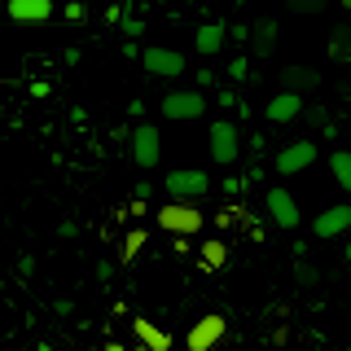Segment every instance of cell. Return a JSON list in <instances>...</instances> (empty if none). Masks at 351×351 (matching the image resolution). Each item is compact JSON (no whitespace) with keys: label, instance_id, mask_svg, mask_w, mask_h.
<instances>
[{"label":"cell","instance_id":"6da1fadb","mask_svg":"<svg viewBox=\"0 0 351 351\" xmlns=\"http://www.w3.org/2000/svg\"><path fill=\"white\" fill-rule=\"evenodd\" d=\"M162 189H167L171 202H202L206 193H211V176H206L202 167H176L162 176Z\"/></svg>","mask_w":351,"mask_h":351},{"label":"cell","instance_id":"7a4b0ae2","mask_svg":"<svg viewBox=\"0 0 351 351\" xmlns=\"http://www.w3.org/2000/svg\"><path fill=\"white\" fill-rule=\"evenodd\" d=\"M154 219H158V228L171 233V237H193V233H202V224H206V215L197 211L193 202H167V206L154 211Z\"/></svg>","mask_w":351,"mask_h":351},{"label":"cell","instance_id":"3957f363","mask_svg":"<svg viewBox=\"0 0 351 351\" xmlns=\"http://www.w3.org/2000/svg\"><path fill=\"white\" fill-rule=\"evenodd\" d=\"M206 93H197V88H176V93H167L158 101L162 110V119H171V123H193V119H202L206 114Z\"/></svg>","mask_w":351,"mask_h":351},{"label":"cell","instance_id":"277c9868","mask_svg":"<svg viewBox=\"0 0 351 351\" xmlns=\"http://www.w3.org/2000/svg\"><path fill=\"white\" fill-rule=\"evenodd\" d=\"M224 334H228V316L206 312V316H197V321L189 325V334H184V351H215L219 343H224Z\"/></svg>","mask_w":351,"mask_h":351},{"label":"cell","instance_id":"5b68a950","mask_svg":"<svg viewBox=\"0 0 351 351\" xmlns=\"http://www.w3.org/2000/svg\"><path fill=\"white\" fill-rule=\"evenodd\" d=\"M206 145H211V162H219V167H233L237 154H241V132H237V123H233V119H215Z\"/></svg>","mask_w":351,"mask_h":351},{"label":"cell","instance_id":"8992f818","mask_svg":"<svg viewBox=\"0 0 351 351\" xmlns=\"http://www.w3.org/2000/svg\"><path fill=\"white\" fill-rule=\"evenodd\" d=\"M263 211H268V219H272L277 228H285V233H294V228L303 224L299 202H294V193L285 189V184H272V189L263 193Z\"/></svg>","mask_w":351,"mask_h":351},{"label":"cell","instance_id":"52a82bcc","mask_svg":"<svg viewBox=\"0 0 351 351\" xmlns=\"http://www.w3.org/2000/svg\"><path fill=\"white\" fill-rule=\"evenodd\" d=\"M316 158H321L316 141H290V145L277 149L272 167H277V176H303L307 167H316Z\"/></svg>","mask_w":351,"mask_h":351},{"label":"cell","instance_id":"ba28073f","mask_svg":"<svg viewBox=\"0 0 351 351\" xmlns=\"http://www.w3.org/2000/svg\"><path fill=\"white\" fill-rule=\"evenodd\" d=\"M141 66H145L149 75H158V80H180L189 66H184V53L180 49H167V44H149L145 58H141Z\"/></svg>","mask_w":351,"mask_h":351},{"label":"cell","instance_id":"9c48e42d","mask_svg":"<svg viewBox=\"0 0 351 351\" xmlns=\"http://www.w3.org/2000/svg\"><path fill=\"white\" fill-rule=\"evenodd\" d=\"M132 158H136L141 171L158 167V158H162V136H158V128H154V123H136V128H132Z\"/></svg>","mask_w":351,"mask_h":351},{"label":"cell","instance_id":"30bf717a","mask_svg":"<svg viewBox=\"0 0 351 351\" xmlns=\"http://www.w3.org/2000/svg\"><path fill=\"white\" fill-rule=\"evenodd\" d=\"M347 233H351V206L347 202L325 206V211L312 219V237L316 241H334V237H347Z\"/></svg>","mask_w":351,"mask_h":351},{"label":"cell","instance_id":"8fae6325","mask_svg":"<svg viewBox=\"0 0 351 351\" xmlns=\"http://www.w3.org/2000/svg\"><path fill=\"white\" fill-rule=\"evenodd\" d=\"M132 334H136L141 351H171V334L162 325H154L149 316H132Z\"/></svg>","mask_w":351,"mask_h":351},{"label":"cell","instance_id":"7c38bea8","mask_svg":"<svg viewBox=\"0 0 351 351\" xmlns=\"http://www.w3.org/2000/svg\"><path fill=\"white\" fill-rule=\"evenodd\" d=\"M303 110H307L303 97H294V93H277V97L268 101V110H263V119H268V123H294V119H303Z\"/></svg>","mask_w":351,"mask_h":351},{"label":"cell","instance_id":"4fadbf2b","mask_svg":"<svg viewBox=\"0 0 351 351\" xmlns=\"http://www.w3.org/2000/svg\"><path fill=\"white\" fill-rule=\"evenodd\" d=\"M316 88H321V71H312V66H285L281 71V93L303 97V93H316Z\"/></svg>","mask_w":351,"mask_h":351},{"label":"cell","instance_id":"5bb4252c","mask_svg":"<svg viewBox=\"0 0 351 351\" xmlns=\"http://www.w3.org/2000/svg\"><path fill=\"white\" fill-rule=\"evenodd\" d=\"M224 40H228V22H202L197 36H193V49L202 53V58H219Z\"/></svg>","mask_w":351,"mask_h":351},{"label":"cell","instance_id":"9a60e30c","mask_svg":"<svg viewBox=\"0 0 351 351\" xmlns=\"http://www.w3.org/2000/svg\"><path fill=\"white\" fill-rule=\"evenodd\" d=\"M58 14L53 0H9V18L14 22H49Z\"/></svg>","mask_w":351,"mask_h":351},{"label":"cell","instance_id":"2e32d148","mask_svg":"<svg viewBox=\"0 0 351 351\" xmlns=\"http://www.w3.org/2000/svg\"><path fill=\"white\" fill-rule=\"evenodd\" d=\"M250 53H255V58H272V53H277V18H255Z\"/></svg>","mask_w":351,"mask_h":351},{"label":"cell","instance_id":"e0dca14e","mask_svg":"<svg viewBox=\"0 0 351 351\" xmlns=\"http://www.w3.org/2000/svg\"><path fill=\"white\" fill-rule=\"evenodd\" d=\"M197 255H202V268L206 272H219L228 263V241L224 237H211V241H202V246H197Z\"/></svg>","mask_w":351,"mask_h":351},{"label":"cell","instance_id":"ac0fdd59","mask_svg":"<svg viewBox=\"0 0 351 351\" xmlns=\"http://www.w3.org/2000/svg\"><path fill=\"white\" fill-rule=\"evenodd\" d=\"M329 171H334L338 189L351 193V149H334V154H329Z\"/></svg>","mask_w":351,"mask_h":351},{"label":"cell","instance_id":"d6986e66","mask_svg":"<svg viewBox=\"0 0 351 351\" xmlns=\"http://www.w3.org/2000/svg\"><path fill=\"white\" fill-rule=\"evenodd\" d=\"M149 246V237H145V228H128V237H123V246H119V263H132L141 255V250Z\"/></svg>","mask_w":351,"mask_h":351},{"label":"cell","instance_id":"ffe728a7","mask_svg":"<svg viewBox=\"0 0 351 351\" xmlns=\"http://www.w3.org/2000/svg\"><path fill=\"white\" fill-rule=\"evenodd\" d=\"M329 53H334V58H351V27H343V22H338L334 27V40H329Z\"/></svg>","mask_w":351,"mask_h":351},{"label":"cell","instance_id":"44dd1931","mask_svg":"<svg viewBox=\"0 0 351 351\" xmlns=\"http://www.w3.org/2000/svg\"><path fill=\"white\" fill-rule=\"evenodd\" d=\"M294 277H299V285H316V281H321V272H316L307 259H294Z\"/></svg>","mask_w":351,"mask_h":351},{"label":"cell","instance_id":"7402d4cb","mask_svg":"<svg viewBox=\"0 0 351 351\" xmlns=\"http://www.w3.org/2000/svg\"><path fill=\"white\" fill-rule=\"evenodd\" d=\"M303 123H312V128H321V132H325V128H329L325 106H307V110H303Z\"/></svg>","mask_w":351,"mask_h":351},{"label":"cell","instance_id":"603a6c76","mask_svg":"<svg viewBox=\"0 0 351 351\" xmlns=\"http://www.w3.org/2000/svg\"><path fill=\"white\" fill-rule=\"evenodd\" d=\"M228 80H233V84H246V80H250L246 58H233V62H228Z\"/></svg>","mask_w":351,"mask_h":351},{"label":"cell","instance_id":"cb8c5ba5","mask_svg":"<svg viewBox=\"0 0 351 351\" xmlns=\"http://www.w3.org/2000/svg\"><path fill=\"white\" fill-rule=\"evenodd\" d=\"M290 14H321V0H290Z\"/></svg>","mask_w":351,"mask_h":351},{"label":"cell","instance_id":"d4e9b609","mask_svg":"<svg viewBox=\"0 0 351 351\" xmlns=\"http://www.w3.org/2000/svg\"><path fill=\"white\" fill-rule=\"evenodd\" d=\"M62 18H66V22H84V18H88V5H80V0H75V5L62 9Z\"/></svg>","mask_w":351,"mask_h":351},{"label":"cell","instance_id":"484cf974","mask_svg":"<svg viewBox=\"0 0 351 351\" xmlns=\"http://www.w3.org/2000/svg\"><path fill=\"white\" fill-rule=\"evenodd\" d=\"M211 84H215V71H193V88H197V93H206Z\"/></svg>","mask_w":351,"mask_h":351},{"label":"cell","instance_id":"4316f807","mask_svg":"<svg viewBox=\"0 0 351 351\" xmlns=\"http://www.w3.org/2000/svg\"><path fill=\"white\" fill-rule=\"evenodd\" d=\"M215 101H219V106H224V110H241V106H237V93H233V88H224V93H219V97H215Z\"/></svg>","mask_w":351,"mask_h":351},{"label":"cell","instance_id":"83f0119b","mask_svg":"<svg viewBox=\"0 0 351 351\" xmlns=\"http://www.w3.org/2000/svg\"><path fill=\"white\" fill-rule=\"evenodd\" d=\"M49 93H53V84H49V80H31V97H40V101H44Z\"/></svg>","mask_w":351,"mask_h":351},{"label":"cell","instance_id":"f1b7e54d","mask_svg":"<svg viewBox=\"0 0 351 351\" xmlns=\"http://www.w3.org/2000/svg\"><path fill=\"white\" fill-rule=\"evenodd\" d=\"M110 277H114V263L101 259V263H97V281H110Z\"/></svg>","mask_w":351,"mask_h":351},{"label":"cell","instance_id":"f546056e","mask_svg":"<svg viewBox=\"0 0 351 351\" xmlns=\"http://www.w3.org/2000/svg\"><path fill=\"white\" fill-rule=\"evenodd\" d=\"M31 268H36V259H31V255H22V259H18V272H22V277H31Z\"/></svg>","mask_w":351,"mask_h":351},{"label":"cell","instance_id":"4dcf8cb0","mask_svg":"<svg viewBox=\"0 0 351 351\" xmlns=\"http://www.w3.org/2000/svg\"><path fill=\"white\" fill-rule=\"evenodd\" d=\"M75 233H80V228H75L71 219H62V224H58V237H75Z\"/></svg>","mask_w":351,"mask_h":351},{"label":"cell","instance_id":"1f68e13d","mask_svg":"<svg viewBox=\"0 0 351 351\" xmlns=\"http://www.w3.org/2000/svg\"><path fill=\"white\" fill-rule=\"evenodd\" d=\"M106 351H128V347L123 343H106Z\"/></svg>","mask_w":351,"mask_h":351},{"label":"cell","instance_id":"d6a6232c","mask_svg":"<svg viewBox=\"0 0 351 351\" xmlns=\"http://www.w3.org/2000/svg\"><path fill=\"white\" fill-rule=\"evenodd\" d=\"M343 255H347V268H351V237H347V246H343Z\"/></svg>","mask_w":351,"mask_h":351}]
</instances>
